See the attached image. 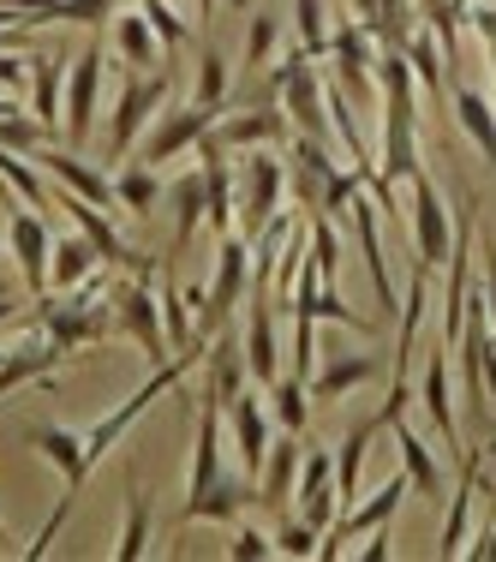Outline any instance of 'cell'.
<instances>
[{
  "mask_svg": "<svg viewBox=\"0 0 496 562\" xmlns=\"http://www.w3.org/2000/svg\"><path fill=\"white\" fill-rule=\"evenodd\" d=\"M377 102H383V150H377V180L365 192L383 210H395V186L419 173V109H413V66L401 48L377 55Z\"/></svg>",
  "mask_w": 496,
  "mask_h": 562,
  "instance_id": "1",
  "label": "cell"
},
{
  "mask_svg": "<svg viewBox=\"0 0 496 562\" xmlns=\"http://www.w3.org/2000/svg\"><path fill=\"white\" fill-rule=\"evenodd\" d=\"M251 503L246 479L222 473V431H216V407H204L198 419V449H192V491H185L180 527H198V520H239V508Z\"/></svg>",
  "mask_w": 496,
  "mask_h": 562,
  "instance_id": "2",
  "label": "cell"
},
{
  "mask_svg": "<svg viewBox=\"0 0 496 562\" xmlns=\"http://www.w3.org/2000/svg\"><path fill=\"white\" fill-rule=\"evenodd\" d=\"M36 324H43V336L55 347H66V353H78V347H90V341H109L114 336V305L102 300V276L90 270L78 288H66V300L43 293V300H36Z\"/></svg>",
  "mask_w": 496,
  "mask_h": 562,
  "instance_id": "3",
  "label": "cell"
},
{
  "mask_svg": "<svg viewBox=\"0 0 496 562\" xmlns=\"http://www.w3.org/2000/svg\"><path fill=\"white\" fill-rule=\"evenodd\" d=\"M192 366H198V347H185V353H173L168 366H156V371H150V383H144L138 395H132V401H120V407L109 413V419H97V425H90V431H84V454H90V467H97L102 454H109V449L120 443V437L132 431V419H138V413L150 407L156 395L180 390V378H185V371H192Z\"/></svg>",
  "mask_w": 496,
  "mask_h": 562,
  "instance_id": "4",
  "label": "cell"
},
{
  "mask_svg": "<svg viewBox=\"0 0 496 562\" xmlns=\"http://www.w3.org/2000/svg\"><path fill=\"white\" fill-rule=\"evenodd\" d=\"M377 55H383V43L365 19H347L329 31V66H335V85L347 97H359V102L377 97Z\"/></svg>",
  "mask_w": 496,
  "mask_h": 562,
  "instance_id": "5",
  "label": "cell"
},
{
  "mask_svg": "<svg viewBox=\"0 0 496 562\" xmlns=\"http://www.w3.org/2000/svg\"><path fill=\"white\" fill-rule=\"evenodd\" d=\"M413 246H419V263L431 270H449V251H454V227H449V204H442L431 173H413Z\"/></svg>",
  "mask_w": 496,
  "mask_h": 562,
  "instance_id": "6",
  "label": "cell"
},
{
  "mask_svg": "<svg viewBox=\"0 0 496 562\" xmlns=\"http://www.w3.org/2000/svg\"><path fill=\"white\" fill-rule=\"evenodd\" d=\"M102 60H109V48L90 36L84 55L66 66V144L72 150H84L90 126H97V90H102Z\"/></svg>",
  "mask_w": 496,
  "mask_h": 562,
  "instance_id": "7",
  "label": "cell"
},
{
  "mask_svg": "<svg viewBox=\"0 0 496 562\" xmlns=\"http://www.w3.org/2000/svg\"><path fill=\"white\" fill-rule=\"evenodd\" d=\"M168 102V72L156 78V72H138L132 66L126 72V85H120V109H114V132H109V156L120 150H132L138 144V132L150 126V114Z\"/></svg>",
  "mask_w": 496,
  "mask_h": 562,
  "instance_id": "8",
  "label": "cell"
},
{
  "mask_svg": "<svg viewBox=\"0 0 496 562\" xmlns=\"http://www.w3.org/2000/svg\"><path fill=\"white\" fill-rule=\"evenodd\" d=\"M251 288V258H246V239L239 234H222V263H216V281H210L204 305H198V336H210V329L227 324V312H234V300Z\"/></svg>",
  "mask_w": 496,
  "mask_h": 562,
  "instance_id": "9",
  "label": "cell"
},
{
  "mask_svg": "<svg viewBox=\"0 0 496 562\" xmlns=\"http://www.w3.org/2000/svg\"><path fill=\"white\" fill-rule=\"evenodd\" d=\"M12 258H19V276L24 288H31V300H43L48 293V258H55V234H48V216L31 204H12V234H7Z\"/></svg>",
  "mask_w": 496,
  "mask_h": 562,
  "instance_id": "10",
  "label": "cell"
},
{
  "mask_svg": "<svg viewBox=\"0 0 496 562\" xmlns=\"http://www.w3.org/2000/svg\"><path fill=\"white\" fill-rule=\"evenodd\" d=\"M31 162L43 168L48 180L60 186V192H78V198H90L97 210H114V204H120L109 173H102L97 162H84L78 150H66V144H43V150H31Z\"/></svg>",
  "mask_w": 496,
  "mask_h": 562,
  "instance_id": "11",
  "label": "cell"
},
{
  "mask_svg": "<svg viewBox=\"0 0 496 562\" xmlns=\"http://www.w3.org/2000/svg\"><path fill=\"white\" fill-rule=\"evenodd\" d=\"M216 120H222V109H210V102H185V109L162 114V120L150 126V138L138 144V162H150V168H156V162H173V156L192 150V144L204 138L210 126H216Z\"/></svg>",
  "mask_w": 496,
  "mask_h": 562,
  "instance_id": "12",
  "label": "cell"
},
{
  "mask_svg": "<svg viewBox=\"0 0 496 562\" xmlns=\"http://www.w3.org/2000/svg\"><path fill=\"white\" fill-rule=\"evenodd\" d=\"M66 216L78 222V234H90V246L102 251V263H109V270H132V276H138V281H150V276H156V258H144V251H132L126 239L114 234V222L102 216V210L90 204V198L66 192Z\"/></svg>",
  "mask_w": 496,
  "mask_h": 562,
  "instance_id": "13",
  "label": "cell"
},
{
  "mask_svg": "<svg viewBox=\"0 0 496 562\" xmlns=\"http://www.w3.org/2000/svg\"><path fill=\"white\" fill-rule=\"evenodd\" d=\"M114 329H126V336L150 353V366H162V353H173L168 329H162V305H156L150 281H138V276H132V288H120V300H114Z\"/></svg>",
  "mask_w": 496,
  "mask_h": 562,
  "instance_id": "14",
  "label": "cell"
},
{
  "mask_svg": "<svg viewBox=\"0 0 496 562\" xmlns=\"http://www.w3.org/2000/svg\"><path fill=\"white\" fill-rule=\"evenodd\" d=\"M377 216H383V204H377L371 192H359L353 204H347V222H353V246H359V258H365V276H371V288H377V305H383V312H401V305H395V281H388V258H383Z\"/></svg>",
  "mask_w": 496,
  "mask_h": 562,
  "instance_id": "15",
  "label": "cell"
},
{
  "mask_svg": "<svg viewBox=\"0 0 496 562\" xmlns=\"http://www.w3.org/2000/svg\"><path fill=\"white\" fill-rule=\"evenodd\" d=\"M281 109H288V120L305 132V138H324V144H329V132H335V120H329V78L317 72V60L300 66V72L288 78V90H281Z\"/></svg>",
  "mask_w": 496,
  "mask_h": 562,
  "instance_id": "16",
  "label": "cell"
},
{
  "mask_svg": "<svg viewBox=\"0 0 496 562\" xmlns=\"http://www.w3.org/2000/svg\"><path fill=\"white\" fill-rule=\"evenodd\" d=\"M288 180H293V198H300V210H305V222L312 216H324V198H329V180H335V162H329V144L324 138H293V150H288Z\"/></svg>",
  "mask_w": 496,
  "mask_h": 562,
  "instance_id": "17",
  "label": "cell"
},
{
  "mask_svg": "<svg viewBox=\"0 0 496 562\" xmlns=\"http://www.w3.org/2000/svg\"><path fill=\"white\" fill-rule=\"evenodd\" d=\"M227 425H234V449H239V473L258 485L263 461H270V413H263V401L251 390H239L227 401Z\"/></svg>",
  "mask_w": 496,
  "mask_h": 562,
  "instance_id": "18",
  "label": "cell"
},
{
  "mask_svg": "<svg viewBox=\"0 0 496 562\" xmlns=\"http://www.w3.org/2000/svg\"><path fill=\"white\" fill-rule=\"evenodd\" d=\"M449 366H454V353L437 341V353L425 359V378H419V401H425V413H431V425H437V437L449 443V454H466L461 449V413H454V395H449Z\"/></svg>",
  "mask_w": 496,
  "mask_h": 562,
  "instance_id": "19",
  "label": "cell"
},
{
  "mask_svg": "<svg viewBox=\"0 0 496 562\" xmlns=\"http://www.w3.org/2000/svg\"><path fill=\"white\" fill-rule=\"evenodd\" d=\"M293 497H300L305 520H312L317 532L335 527V515H341V491H335V449H312V454H305V473H300V485H293Z\"/></svg>",
  "mask_w": 496,
  "mask_h": 562,
  "instance_id": "20",
  "label": "cell"
},
{
  "mask_svg": "<svg viewBox=\"0 0 496 562\" xmlns=\"http://www.w3.org/2000/svg\"><path fill=\"white\" fill-rule=\"evenodd\" d=\"M395 467L407 473V485H413V497H419V503H437L442 497V461H437V449L425 443L407 419L395 425Z\"/></svg>",
  "mask_w": 496,
  "mask_h": 562,
  "instance_id": "21",
  "label": "cell"
},
{
  "mask_svg": "<svg viewBox=\"0 0 496 562\" xmlns=\"http://www.w3.org/2000/svg\"><path fill=\"white\" fill-rule=\"evenodd\" d=\"M288 109H258L251 102L246 114H227V120H216V138L227 144V150H270V144H281L288 138Z\"/></svg>",
  "mask_w": 496,
  "mask_h": 562,
  "instance_id": "22",
  "label": "cell"
},
{
  "mask_svg": "<svg viewBox=\"0 0 496 562\" xmlns=\"http://www.w3.org/2000/svg\"><path fill=\"white\" fill-rule=\"evenodd\" d=\"M401 497H413V485H407V473H388L377 491H371L365 503H347V515H335V539H353V532H371V527H383V520H395V508H401Z\"/></svg>",
  "mask_w": 496,
  "mask_h": 562,
  "instance_id": "23",
  "label": "cell"
},
{
  "mask_svg": "<svg viewBox=\"0 0 496 562\" xmlns=\"http://www.w3.org/2000/svg\"><path fill=\"white\" fill-rule=\"evenodd\" d=\"M478 485H485V454L466 449V454H461V491H454L449 520H442V539H437V557H442V562L466 551V520H473V497H478Z\"/></svg>",
  "mask_w": 496,
  "mask_h": 562,
  "instance_id": "24",
  "label": "cell"
},
{
  "mask_svg": "<svg viewBox=\"0 0 496 562\" xmlns=\"http://www.w3.org/2000/svg\"><path fill=\"white\" fill-rule=\"evenodd\" d=\"M31 449L43 454V461H55L60 467V479H66V491H84V479H90V454H84V437H72L66 425H31Z\"/></svg>",
  "mask_w": 496,
  "mask_h": 562,
  "instance_id": "25",
  "label": "cell"
},
{
  "mask_svg": "<svg viewBox=\"0 0 496 562\" xmlns=\"http://www.w3.org/2000/svg\"><path fill=\"white\" fill-rule=\"evenodd\" d=\"M246 378H251V366H246V341L216 336V353H210V371H204V401H210L216 413H227V401L246 390Z\"/></svg>",
  "mask_w": 496,
  "mask_h": 562,
  "instance_id": "26",
  "label": "cell"
},
{
  "mask_svg": "<svg viewBox=\"0 0 496 562\" xmlns=\"http://www.w3.org/2000/svg\"><path fill=\"white\" fill-rule=\"evenodd\" d=\"M66 359V347L55 341H24V347H12L7 359H0V395H12V390H24V383H48L55 378V366Z\"/></svg>",
  "mask_w": 496,
  "mask_h": 562,
  "instance_id": "27",
  "label": "cell"
},
{
  "mask_svg": "<svg viewBox=\"0 0 496 562\" xmlns=\"http://www.w3.org/2000/svg\"><path fill=\"white\" fill-rule=\"evenodd\" d=\"M442 102H454L461 132L478 144V156L496 168V102L485 97V90H473V85H449V97H442Z\"/></svg>",
  "mask_w": 496,
  "mask_h": 562,
  "instance_id": "28",
  "label": "cell"
},
{
  "mask_svg": "<svg viewBox=\"0 0 496 562\" xmlns=\"http://www.w3.org/2000/svg\"><path fill=\"white\" fill-rule=\"evenodd\" d=\"M383 378V359L377 353H347L329 359L324 371H312V401H341L347 390H365V383Z\"/></svg>",
  "mask_w": 496,
  "mask_h": 562,
  "instance_id": "29",
  "label": "cell"
},
{
  "mask_svg": "<svg viewBox=\"0 0 496 562\" xmlns=\"http://www.w3.org/2000/svg\"><path fill=\"white\" fill-rule=\"evenodd\" d=\"M246 366H251V378L270 390V383L281 378V353H275V312L263 305V288H258V300H251V317H246Z\"/></svg>",
  "mask_w": 496,
  "mask_h": 562,
  "instance_id": "30",
  "label": "cell"
},
{
  "mask_svg": "<svg viewBox=\"0 0 496 562\" xmlns=\"http://www.w3.org/2000/svg\"><path fill=\"white\" fill-rule=\"evenodd\" d=\"M281 186H288V168L258 150L246 162V216H251V227H263L281 210Z\"/></svg>",
  "mask_w": 496,
  "mask_h": 562,
  "instance_id": "31",
  "label": "cell"
},
{
  "mask_svg": "<svg viewBox=\"0 0 496 562\" xmlns=\"http://www.w3.org/2000/svg\"><path fill=\"white\" fill-rule=\"evenodd\" d=\"M300 467H305V449H300V431H288L281 443H270V461H263V497L258 503H270V508H281L293 497V485H300Z\"/></svg>",
  "mask_w": 496,
  "mask_h": 562,
  "instance_id": "32",
  "label": "cell"
},
{
  "mask_svg": "<svg viewBox=\"0 0 496 562\" xmlns=\"http://www.w3.org/2000/svg\"><path fill=\"white\" fill-rule=\"evenodd\" d=\"M383 437V425H377V413L371 419H359L353 431L341 437V449H335V491H341V503H353L359 497V473H365V449Z\"/></svg>",
  "mask_w": 496,
  "mask_h": 562,
  "instance_id": "33",
  "label": "cell"
},
{
  "mask_svg": "<svg viewBox=\"0 0 496 562\" xmlns=\"http://www.w3.org/2000/svg\"><path fill=\"white\" fill-rule=\"evenodd\" d=\"M60 85H66V60L60 55H31V114L48 126V138L60 132Z\"/></svg>",
  "mask_w": 496,
  "mask_h": 562,
  "instance_id": "34",
  "label": "cell"
},
{
  "mask_svg": "<svg viewBox=\"0 0 496 562\" xmlns=\"http://www.w3.org/2000/svg\"><path fill=\"white\" fill-rule=\"evenodd\" d=\"M97 263H102V251L90 246V234H66V239H55V258H48V288L55 293L78 288Z\"/></svg>",
  "mask_w": 496,
  "mask_h": 562,
  "instance_id": "35",
  "label": "cell"
},
{
  "mask_svg": "<svg viewBox=\"0 0 496 562\" xmlns=\"http://www.w3.org/2000/svg\"><path fill=\"white\" fill-rule=\"evenodd\" d=\"M407 66H413V85H425L431 97H449V78H442V43L431 24H419V31L407 36Z\"/></svg>",
  "mask_w": 496,
  "mask_h": 562,
  "instance_id": "36",
  "label": "cell"
},
{
  "mask_svg": "<svg viewBox=\"0 0 496 562\" xmlns=\"http://www.w3.org/2000/svg\"><path fill=\"white\" fill-rule=\"evenodd\" d=\"M204 216H210V198H204V168H198L173 186V246H192V234Z\"/></svg>",
  "mask_w": 496,
  "mask_h": 562,
  "instance_id": "37",
  "label": "cell"
},
{
  "mask_svg": "<svg viewBox=\"0 0 496 562\" xmlns=\"http://www.w3.org/2000/svg\"><path fill=\"white\" fill-rule=\"evenodd\" d=\"M0 180H7V192H19L31 210H55V198H48V186H43V173H36L31 156H19V150H0Z\"/></svg>",
  "mask_w": 496,
  "mask_h": 562,
  "instance_id": "38",
  "label": "cell"
},
{
  "mask_svg": "<svg viewBox=\"0 0 496 562\" xmlns=\"http://www.w3.org/2000/svg\"><path fill=\"white\" fill-rule=\"evenodd\" d=\"M114 48L126 55V66H156V55H162V43H156V24L144 19V12H120Z\"/></svg>",
  "mask_w": 496,
  "mask_h": 562,
  "instance_id": "39",
  "label": "cell"
},
{
  "mask_svg": "<svg viewBox=\"0 0 496 562\" xmlns=\"http://www.w3.org/2000/svg\"><path fill=\"white\" fill-rule=\"evenodd\" d=\"M466 7H473V0H419V19L437 31L449 66H454V48H461V31H466Z\"/></svg>",
  "mask_w": 496,
  "mask_h": 562,
  "instance_id": "40",
  "label": "cell"
},
{
  "mask_svg": "<svg viewBox=\"0 0 496 562\" xmlns=\"http://www.w3.org/2000/svg\"><path fill=\"white\" fill-rule=\"evenodd\" d=\"M312 383L300 378V371H293V378H275L270 383V413H275V425L281 431H305V407H312Z\"/></svg>",
  "mask_w": 496,
  "mask_h": 562,
  "instance_id": "41",
  "label": "cell"
},
{
  "mask_svg": "<svg viewBox=\"0 0 496 562\" xmlns=\"http://www.w3.org/2000/svg\"><path fill=\"white\" fill-rule=\"evenodd\" d=\"M114 198L132 210V216H144V210H150L156 198H162V186H156V168H150V162H132V168L114 180Z\"/></svg>",
  "mask_w": 496,
  "mask_h": 562,
  "instance_id": "42",
  "label": "cell"
},
{
  "mask_svg": "<svg viewBox=\"0 0 496 562\" xmlns=\"http://www.w3.org/2000/svg\"><path fill=\"white\" fill-rule=\"evenodd\" d=\"M144 544H150V497L132 485V497H126V532H120V551H114V557H120V562H138Z\"/></svg>",
  "mask_w": 496,
  "mask_h": 562,
  "instance_id": "43",
  "label": "cell"
},
{
  "mask_svg": "<svg viewBox=\"0 0 496 562\" xmlns=\"http://www.w3.org/2000/svg\"><path fill=\"white\" fill-rule=\"evenodd\" d=\"M43 144H55V138H48V126L36 114H7V120H0V150L31 156V150H43Z\"/></svg>",
  "mask_w": 496,
  "mask_h": 562,
  "instance_id": "44",
  "label": "cell"
},
{
  "mask_svg": "<svg viewBox=\"0 0 496 562\" xmlns=\"http://www.w3.org/2000/svg\"><path fill=\"white\" fill-rule=\"evenodd\" d=\"M293 19H300V48L312 60H329V24H324V0H293Z\"/></svg>",
  "mask_w": 496,
  "mask_h": 562,
  "instance_id": "45",
  "label": "cell"
},
{
  "mask_svg": "<svg viewBox=\"0 0 496 562\" xmlns=\"http://www.w3.org/2000/svg\"><path fill=\"white\" fill-rule=\"evenodd\" d=\"M120 19V0H60L55 12H48V24H84V31H97V24Z\"/></svg>",
  "mask_w": 496,
  "mask_h": 562,
  "instance_id": "46",
  "label": "cell"
},
{
  "mask_svg": "<svg viewBox=\"0 0 496 562\" xmlns=\"http://www.w3.org/2000/svg\"><path fill=\"white\" fill-rule=\"evenodd\" d=\"M312 270H317V281H329V288H335V270H341V239H335L329 216H312Z\"/></svg>",
  "mask_w": 496,
  "mask_h": 562,
  "instance_id": "47",
  "label": "cell"
},
{
  "mask_svg": "<svg viewBox=\"0 0 496 562\" xmlns=\"http://www.w3.org/2000/svg\"><path fill=\"white\" fill-rule=\"evenodd\" d=\"M144 19L156 24V36H162V55H173V48H185V36H192V24L180 19V12L168 7V0H138Z\"/></svg>",
  "mask_w": 496,
  "mask_h": 562,
  "instance_id": "48",
  "label": "cell"
},
{
  "mask_svg": "<svg viewBox=\"0 0 496 562\" xmlns=\"http://www.w3.org/2000/svg\"><path fill=\"white\" fill-rule=\"evenodd\" d=\"M275 43H281V19H275V12H258V19H251V31H246V66H251V72H258V66H270Z\"/></svg>",
  "mask_w": 496,
  "mask_h": 562,
  "instance_id": "49",
  "label": "cell"
},
{
  "mask_svg": "<svg viewBox=\"0 0 496 562\" xmlns=\"http://www.w3.org/2000/svg\"><path fill=\"white\" fill-rule=\"evenodd\" d=\"M198 102H210V109H222V102H227V60L216 55V48L198 60Z\"/></svg>",
  "mask_w": 496,
  "mask_h": 562,
  "instance_id": "50",
  "label": "cell"
},
{
  "mask_svg": "<svg viewBox=\"0 0 496 562\" xmlns=\"http://www.w3.org/2000/svg\"><path fill=\"white\" fill-rule=\"evenodd\" d=\"M317 539H324V532H317L312 520H288V527L275 532V557H317Z\"/></svg>",
  "mask_w": 496,
  "mask_h": 562,
  "instance_id": "51",
  "label": "cell"
},
{
  "mask_svg": "<svg viewBox=\"0 0 496 562\" xmlns=\"http://www.w3.org/2000/svg\"><path fill=\"white\" fill-rule=\"evenodd\" d=\"M466 31L485 43V66H491V78H496V0H485V7H466Z\"/></svg>",
  "mask_w": 496,
  "mask_h": 562,
  "instance_id": "52",
  "label": "cell"
},
{
  "mask_svg": "<svg viewBox=\"0 0 496 562\" xmlns=\"http://www.w3.org/2000/svg\"><path fill=\"white\" fill-rule=\"evenodd\" d=\"M227 557H234V562H263V557H275V539H263L258 527H234V544H227Z\"/></svg>",
  "mask_w": 496,
  "mask_h": 562,
  "instance_id": "53",
  "label": "cell"
},
{
  "mask_svg": "<svg viewBox=\"0 0 496 562\" xmlns=\"http://www.w3.org/2000/svg\"><path fill=\"white\" fill-rule=\"evenodd\" d=\"M300 66H312V55H305V48H293V55H281V60L270 66V85H263V90H270V97H281V90H288V78L300 72Z\"/></svg>",
  "mask_w": 496,
  "mask_h": 562,
  "instance_id": "54",
  "label": "cell"
},
{
  "mask_svg": "<svg viewBox=\"0 0 496 562\" xmlns=\"http://www.w3.org/2000/svg\"><path fill=\"white\" fill-rule=\"evenodd\" d=\"M473 557H478V562H496V508L485 515V527H478V539H473Z\"/></svg>",
  "mask_w": 496,
  "mask_h": 562,
  "instance_id": "55",
  "label": "cell"
},
{
  "mask_svg": "<svg viewBox=\"0 0 496 562\" xmlns=\"http://www.w3.org/2000/svg\"><path fill=\"white\" fill-rule=\"evenodd\" d=\"M388 551H395V532H388V520H383V527H371V544H365L359 557H365V562H383Z\"/></svg>",
  "mask_w": 496,
  "mask_h": 562,
  "instance_id": "56",
  "label": "cell"
},
{
  "mask_svg": "<svg viewBox=\"0 0 496 562\" xmlns=\"http://www.w3.org/2000/svg\"><path fill=\"white\" fill-rule=\"evenodd\" d=\"M19 78H24L19 48H0V85H7V90H19Z\"/></svg>",
  "mask_w": 496,
  "mask_h": 562,
  "instance_id": "57",
  "label": "cell"
},
{
  "mask_svg": "<svg viewBox=\"0 0 496 562\" xmlns=\"http://www.w3.org/2000/svg\"><path fill=\"white\" fill-rule=\"evenodd\" d=\"M485 312H491V324H496V263H491V276H485Z\"/></svg>",
  "mask_w": 496,
  "mask_h": 562,
  "instance_id": "58",
  "label": "cell"
},
{
  "mask_svg": "<svg viewBox=\"0 0 496 562\" xmlns=\"http://www.w3.org/2000/svg\"><path fill=\"white\" fill-rule=\"evenodd\" d=\"M12 312H19V293H12V288H0V324H7Z\"/></svg>",
  "mask_w": 496,
  "mask_h": 562,
  "instance_id": "59",
  "label": "cell"
},
{
  "mask_svg": "<svg viewBox=\"0 0 496 562\" xmlns=\"http://www.w3.org/2000/svg\"><path fill=\"white\" fill-rule=\"evenodd\" d=\"M353 7H359V19H365V24L377 19V0H353Z\"/></svg>",
  "mask_w": 496,
  "mask_h": 562,
  "instance_id": "60",
  "label": "cell"
},
{
  "mask_svg": "<svg viewBox=\"0 0 496 562\" xmlns=\"http://www.w3.org/2000/svg\"><path fill=\"white\" fill-rule=\"evenodd\" d=\"M7 114H19V102H12V97H0V120H7Z\"/></svg>",
  "mask_w": 496,
  "mask_h": 562,
  "instance_id": "61",
  "label": "cell"
},
{
  "mask_svg": "<svg viewBox=\"0 0 496 562\" xmlns=\"http://www.w3.org/2000/svg\"><path fill=\"white\" fill-rule=\"evenodd\" d=\"M210 12H216V0H198V19H210Z\"/></svg>",
  "mask_w": 496,
  "mask_h": 562,
  "instance_id": "62",
  "label": "cell"
},
{
  "mask_svg": "<svg viewBox=\"0 0 496 562\" xmlns=\"http://www.w3.org/2000/svg\"><path fill=\"white\" fill-rule=\"evenodd\" d=\"M0 544H7V520H0Z\"/></svg>",
  "mask_w": 496,
  "mask_h": 562,
  "instance_id": "63",
  "label": "cell"
}]
</instances>
